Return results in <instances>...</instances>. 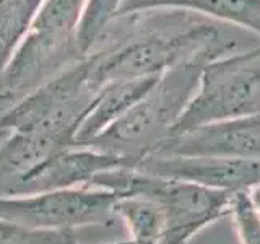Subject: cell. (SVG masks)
Segmentation results:
<instances>
[{
  "label": "cell",
  "mask_w": 260,
  "mask_h": 244,
  "mask_svg": "<svg viewBox=\"0 0 260 244\" xmlns=\"http://www.w3.org/2000/svg\"><path fill=\"white\" fill-rule=\"evenodd\" d=\"M150 186L165 222L158 244H189L203 228L230 215L233 192L165 176Z\"/></svg>",
  "instance_id": "obj_2"
},
{
  "label": "cell",
  "mask_w": 260,
  "mask_h": 244,
  "mask_svg": "<svg viewBox=\"0 0 260 244\" xmlns=\"http://www.w3.org/2000/svg\"><path fill=\"white\" fill-rule=\"evenodd\" d=\"M159 176L197 182L228 192H250L260 184V158L162 155L154 163Z\"/></svg>",
  "instance_id": "obj_4"
},
{
  "label": "cell",
  "mask_w": 260,
  "mask_h": 244,
  "mask_svg": "<svg viewBox=\"0 0 260 244\" xmlns=\"http://www.w3.org/2000/svg\"><path fill=\"white\" fill-rule=\"evenodd\" d=\"M173 7L238 24L260 36V0H128L125 8Z\"/></svg>",
  "instance_id": "obj_5"
},
{
  "label": "cell",
  "mask_w": 260,
  "mask_h": 244,
  "mask_svg": "<svg viewBox=\"0 0 260 244\" xmlns=\"http://www.w3.org/2000/svg\"><path fill=\"white\" fill-rule=\"evenodd\" d=\"M230 215L241 244H260V210L249 192L233 194Z\"/></svg>",
  "instance_id": "obj_6"
},
{
  "label": "cell",
  "mask_w": 260,
  "mask_h": 244,
  "mask_svg": "<svg viewBox=\"0 0 260 244\" xmlns=\"http://www.w3.org/2000/svg\"><path fill=\"white\" fill-rule=\"evenodd\" d=\"M260 114V47L210 60L171 135L208 122Z\"/></svg>",
  "instance_id": "obj_1"
},
{
  "label": "cell",
  "mask_w": 260,
  "mask_h": 244,
  "mask_svg": "<svg viewBox=\"0 0 260 244\" xmlns=\"http://www.w3.org/2000/svg\"><path fill=\"white\" fill-rule=\"evenodd\" d=\"M161 155L260 158V114L208 122L159 142Z\"/></svg>",
  "instance_id": "obj_3"
},
{
  "label": "cell",
  "mask_w": 260,
  "mask_h": 244,
  "mask_svg": "<svg viewBox=\"0 0 260 244\" xmlns=\"http://www.w3.org/2000/svg\"><path fill=\"white\" fill-rule=\"evenodd\" d=\"M120 0H91L88 10V21H86V29L94 31L100 28V24L106 21L108 16L112 15V12L116 10L117 4Z\"/></svg>",
  "instance_id": "obj_8"
},
{
  "label": "cell",
  "mask_w": 260,
  "mask_h": 244,
  "mask_svg": "<svg viewBox=\"0 0 260 244\" xmlns=\"http://www.w3.org/2000/svg\"><path fill=\"white\" fill-rule=\"evenodd\" d=\"M249 194H250V197H252V202H254V203H255V207L260 210V184L255 186L254 189H252Z\"/></svg>",
  "instance_id": "obj_9"
},
{
  "label": "cell",
  "mask_w": 260,
  "mask_h": 244,
  "mask_svg": "<svg viewBox=\"0 0 260 244\" xmlns=\"http://www.w3.org/2000/svg\"><path fill=\"white\" fill-rule=\"evenodd\" d=\"M23 12L24 8L20 2L10 4L4 10H0V59L7 52L12 39L15 38L16 31L20 28L24 15Z\"/></svg>",
  "instance_id": "obj_7"
}]
</instances>
